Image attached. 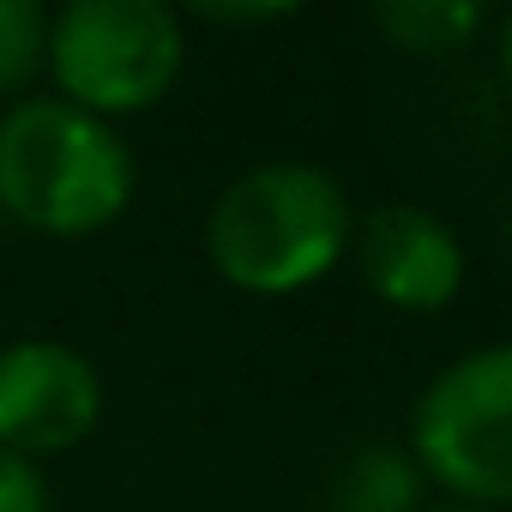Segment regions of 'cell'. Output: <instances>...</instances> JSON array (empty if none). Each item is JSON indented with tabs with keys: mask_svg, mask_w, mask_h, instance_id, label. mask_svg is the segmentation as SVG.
Here are the masks:
<instances>
[{
	"mask_svg": "<svg viewBox=\"0 0 512 512\" xmlns=\"http://www.w3.org/2000/svg\"><path fill=\"white\" fill-rule=\"evenodd\" d=\"M506 247H512V217H506Z\"/></svg>",
	"mask_w": 512,
	"mask_h": 512,
	"instance_id": "5bb4252c",
	"label": "cell"
},
{
	"mask_svg": "<svg viewBox=\"0 0 512 512\" xmlns=\"http://www.w3.org/2000/svg\"><path fill=\"white\" fill-rule=\"evenodd\" d=\"M428 494L476 512H512V338L440 362L404 422Z\"/></svg>",
	"mask_w": 512,
	"mask_h": 512,
	"instance_id": "277c9868",
	"label": "cell"
},
{
	"mask_svg": "<svg viewBox=\"0 0 512 512\" xmlns=\"http://www.w3.org/2000/svg\"><path fill=\"white\" fill-rule=\"evenodd\" d=\"M356 241V199L338 169L308 157H266L235 169L199 223L217 284L253 302H290L326 284Z\"/></svg>",
	"mask_w": 512,
	"mask_h": 512,
	"instance_id": "6da1fadb",
	"label": "cell"
},
{
	"mask_svg": "<svg viewBox=\"0 0 512 512\" xmlns=\"http://www.w3.org/2000/svg\"><path fill=\"white\" fill-rule=\"evenodd\" d=\"M139 193V157L121 127L31 91L0 109V217L49 235L91 241L127 217Z\"/></svg>",
	"mask_w": 512,
	"mask_h": 512,
	"instance_id": "7a4b0ae2",
	"label": "cell"
},
{
	"mask_svg": "<svg viewBox=\"0 0 512 512\" xmlns=\"http://www.w3.org/2000/svg\"><path fill=\"white\" fill-rule=\"evenodd\" d=\"M350 266L380 308L428 320L464 296L470 247H464L458 223H446L440 211H428L416 199H386V205L356 211Z\"/></svg>",
	"mask_w": 512,
	"mask_h": 512,
	"instance_id": "8992f818",
	"label": "cell"
},
{
	"mask_svg": "<svg viewBox=\"0 0 512 512\" xmlns=\"http://www.w3.org/2000/svg\"><path fill=\"white\" fill-rule=\"evenodd\" d=\"M488 61H494V79L512 91V7L488 19Z\"/></svg>",
	"mask_w": 512,
	"mask_h": 512,
	"instance_id": "7c38bea8",
	"label": "cell"
},
{
	"mask_svg": "<svg viewBox=\"0 0 512 512\" xmlns=\"http://www.w3.org/2000/svg\"><path fill=\"white\" fill-rule=\"evenodd\" d=\"M49 55V7L37 0H0V109L37 91Z\"/></svg>",
	"mask_w": 512,
	"mask_h": 512,
	"instance_id": "9c48e42d",
	"label": "cell"
},
{
	"mask_svg": "<svg viewBox=\"0 0 512 512\" xmlns=\"http://www.w3.org/2000/svg\"><path fill=\"white\" fill-rule=\"evenodd\" d=\"M109 410L103 368L67 338H7L0 344V452L49 464L79 452Z\"/></svg>",
	"mask_w": 512,
	"mask_h": 512,
	"instance_id": "5b68a950",
	"label": "cell"
},
{
	"mask_svg": "<svg viewBox=\"0 0 512 512\" xmlns=\"http://www.w3.org/2000/svg\"><path fill=\"white\" fill-rule=\"evenodd\" d=\"M488 7L476 0H380L368 13L374 37L410 61H452L464 55L476 37H488Z\"/></svg>",
	"mask_w": 512,
	"mask_h": 512,
	"instance_id": "52a82bcc",
	"label": "cell"
},
{
	"mask_svg": "<svg viewBox=\"0 0 512 512\" xmlns=\"http://www.w3.org/2000/svg\"><path fill=\"white\" fill-rule=\"evenodd\" d=\"M422 512H476V506H452V500H428Z\"/></svg>",
	"mask_w": 512,
	"mask_h": 512,
	"instance_id": "4fadbf2b",
	"label": "cell"
},
{
	"mask_svg": "<svg viewBox=\"0 0 512 512\" xmlns=\"http://www.w3.org/2000/svg\"><path fill=\"white\" fill-rule=\"evenodd\" d=\"M0 512H55V488L43 464L0 452Z\"/></svg>",
	"mask_w": 512,
	"mask_h": 512,
	"instance_id": "30bf717a",
	"label": "cell"
},
{
	"mask_svg": "<svg viewBox=\"0 0 512 512\" xmlns=\"http://www.w3.org/2000/svg\"><path fill=\"white\" fill-rule=\"evenodd\" d=\"M193 25L169 0H67L49 13V97L121 127L151 115L187 73Z\"/></svg>",
	"mask_w": 512,
	"mask_h": 512,
	"instance_id": "3957f363",
	"label": "cell"
},
{
	"mask_svg": "<svg viewBox=\"0 0 512 512\" xmlns=\"http://www.w3.org/2000/svg\"><path fill=\"white\" fill-rule=\"evenodd\" d=\"M422 506H428V482L404 452V440H368L338 464L320 512H422Z\"/></svg>",
	"mask_w": 512,
	"mask_h": 512,
	"instance_id": "ba28073f",
	"label": "cell"
},
{
	"mask_svg": "<svg viewBox=\"0 0 512 512\" xmlns=\"http://www.w3.org/2000/svg\"><path fill=\"white\" fill-rule=\"evenodd\" d=\"M290 19H296L290 0H272V7H193L187 13V25H211V31H272Z\"/></svg>",
	"mask_w": 512,
	"mask_h": 512,
	"instance_id": "8fae6325",
	"label": "cell"
}]
</instances>
